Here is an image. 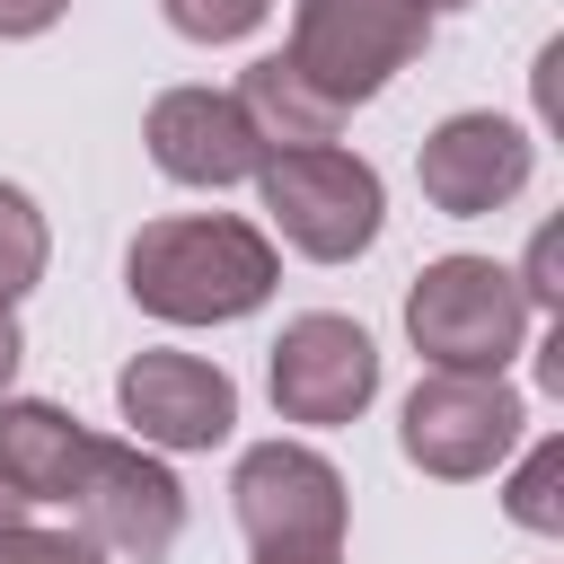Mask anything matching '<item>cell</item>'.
<instances>
[{
  "label": "cell",
  "mask_w": 564,
  "mask_h": 564,
  "mask_svg": "<svg viewBox=\"0 0 564 564\" xmlns=\"http://www.w3.org/2000/svg\"><path fill=\"white\" fill-rule=\"evenodd\" d=\"M141 141H150V167H159V176L212 185V194H220V185H247V176L264 167V150H256V132H247V115H238L229 88H167V97L150 106Z\"/></svg>",
  "instance_id": "obj_11"
},
{
  "label": "cell",
  "mask_w": 564,
  "mask_h": 564,
  "mask_svg": "<svg viewBox=\"0 0 564 564\" xmlns=\"http://www.w3.org/2000/svg\"><path fill=\"white\" fill-rule=\"evenodd\" d=\"M18 361H26V335H18V308L0 300V397H9V379H18Z\"/></svg>",
  "instance_id": "obj_19"
},
{
  "label": "cell",
  "mask_w": 564,
  "mask_h": 564,
  "mask_svg": "<svg viewBox=\"0 0 564 564\" xmlns=\"http://www.w3.org/2000/svg\"><path fill=\"white\" fill-rule=\"evenodd\" d=\"M282 256L256 220L238 212H176L150 220L123 256V291L132 308H150L159 326H238L273 300Z\"/></svg>",
  "instance_id": "obj_1"
},
{
  "label": "cell",
  "mask_w": 564,
  "mask_h": 564,
  "mask_svg": "<svg viewBox=\"0 0 564 564\" xmlns=\"http://www.w3.org/2000/svg\"><path fill=\"white\" fill-rule=\"evenodd\" d=\"M70 511H79V538L123 555V564H167L176 538H185V485L141 441H88Z\"/></svg>",
  "instance_id": "obj_6"
},
{
  "label": "cell",
  "mask_w": 564,
  "mask_h": 564,
  "mask_svg": "<svg viewBox=\"0 0 564 564\" xmlns=\"http://www.w3.org/2000/svg\"><path fill=\"white\" fill-rule=\"evenodd\" d=\"M159 18L185 35V44H238L273 18V0H159Z\"/></svg>",
  "instance_id": "obj_16"
},
{
  "label": "cell",
  "mask_w": 564,
  "mask_h": 564,
  "mask_svg": "<svg viewBox=\"0 0 564 564\" xmlns=\"http://www.w3.org/2000/svg\"><path fill=\"white\" fill-rule=\"evenodd\" d=\"M115 414L141 449H220L238 432V379L203 352H132L115 370Z\"/></svg>",
  "instance_id": "obj_9"
},
{
  "label": "cell",
  "mask_w": 564,
  "mask_h": 564,
  "mask_svg": "<svg viewBox=\"0 0 564 564\" xmlns=\"http://www.w3.org/2000/svg\"><path fill=\"white\" fill-rule=\"evenodd\" d=\"M529 167H538V141L511 115H485V106L476 115H441L423 132V150H414V185L449 220H485V212L520 203L529 194Z\"/></svg>",
  "instance_id": "obj_10"
},
{
  "label": "cell",
  "mask_w": 564,
  "mask_h": 564,
  "mask_svg": "<svg viewBox=\"0 0 564 564\" xmlns=\"http://www.w3.org/2000/svg\"><path fill=\"white\" fill-rule=\"evenodd\" d=\"M432 44V18L414 0H300L282 62L326 97V106H370L397 70H414Z\"/></svg>",
  "instance_id": "obj_4"
},
{
  "label": "cell",
  "mask_w": 564,
  "mask_h": 564,
  "mask_svg": "<svg viewBox=\"0 0 564 564\" xmlns=\"http://www.w3.org/2000/svg\"><path fill=\"white\" fill-rule=\"evenodd\" d=\"M229 511L247 546H344L352 494H344V467L317 458L308 441H256L229 467Z\"/></svg>",
  "instance_id": "obj_7"
},
{
  "label": "cell",
  "mask_w": 564,
  "mask_h": 564,
  "mask_svg": "<svg viewBox=\"0 0 564 564\" xmlns=\"http://www.w3.org/2000/svg\"><path fill=\"white\" fill-rule=\"evenodd\" d=\"M529 300L511 282V264L494 256H432L405 291V335L432 370H476V379H502L520 352H529Z\"/></svg>",
  "instance_id": "obj_2"
},
{
  "label": "cell",
  "mask_w": 564,
  "mask_h": 564,
  "mask_svg": "<svg viewBox=\"0 0 564 564\" xmlns=\"http://www.w3.org/2000/svg\"><path fill=\"white\" fill-rule=\"evenodd\" d=\"M502 511H511L529 538H564V441H555V432H546V441H529V458H520V476H511Z\"/></svg>",
  "instance_id": "obj_15"
},
{
  "label": "cell",
  "mask_w": 564,
  "mask_h": 564,
  "mask_svg": "<svg viewBox=\"0 0 564 564\" xmlns=\"http://www.w3.org/2000/svg\"><path fill=\"white\" fill-rule=\"evenodd\" d=\"M414 9H423V18H441V9H476V0H414Z\"/></svg>",
  "instance_id": "obj_22"
},
{
  "label": "cell",
  "mask_w": 564,
  "mask_h": 564,
  "mask_svg": "<svg viewBox=\"0 0 564 564\" xmlns=\"http://www.w3.org/2000/svg\"><path fill=\"white\" fill-rule=\"evenodd\" d=\"M44 264H53V229H44L35 194L0 176V300L18 308V300H26L35 282H44Z\"/></svg>",
  "instance_id": "obj_14"
},
{
  "label": "cell",
  "mask_w": 564,
  "mask_h": 564,
  "mask_svg": "<svg viewBox=\"0 0 564 564\" xmlns=\"http://www.w3.org/2000/svg\"><path fill=\"white\" fill-rule=\"evenodd\" d=\"M529 441V405L520 388L502 379H476V370H423L405 388V414H397V449L441 476V485H476L494 476L511 449Z\"/></svg>",
  "instance_id": "obj_5"
},
{
  "label": "cell",
  "mask_w": 564,
  "mask_h": 564,
  "mask_svg": "<svg viewBox=\"0 0 564 564\" xmlns=\"http://www.w3.org/2000/svg\"><path fill=\"white\" fill-rule=\"evenodd\" d=\"M238 115H247V132H256V150L264 159H282V150H317V141H335L344 132V106H326L282 53H264V62H247L238 70Z\"/></svg>",
  "instance_id": "obj_13"
},
{
  "label": "cell",
  "mask_w": 564,
  "mask_h": 564,
  "mask_svg": "<svg viewBox=\"0 0 564 564\" xmlns=\"http://www.w3.org/2000/svg\"><path fill=\"white\" fill-rule=\"evenodd\" d=\"M9 529H26V502H18L9 485H0V538H9Z\"/></svg>",
  "instance_id": "obj_21"
},
{
  "label": "cell",
  "mask_w": 564,
  "mask_h": 564,
  "mask_svg": "<svg viewBox=\"0 0 564 564\" xmlns=\"http://www.w3.org/2000/svg\"><path fill=\"white\" fill-rule=\"evenodd\" d=\"M0 564H106V546H88L79 529H9Z\"/></svg>",
  "instance_id": "obj_17"
},
{
  "label": "cell",
  "mask_w": 564,
  "mask_h": 564,
  "mask_svg": "<svg viewBox=\"0 0 564 564\" xmlns=\"http://www.w3.org/2000/svg\"><path fill=\"white\" fill-rule=\"evenodd\" d=\"M62 9H70V0H0V44H26V35H44V26H62Z\"/></svg>",
  "instance_id": "obj_18"
},
{
  "label": "cell",
  "mask_w": 564,
  "mask_h": 564,
  "mask_svg": "<svg viewBox=\"0 0 564 564\" xmlns=\"http://www.w3.org/2000/svg\"><path fill=\"white\" fill-rule=\"evenodd\" d=\"M264 388H273V414H282V423L335 432V423H352V414L379 397V344H370V326H352V317H335V308H308V317H291V326L273 335Z\"/></svg>",
  "instance_id": "obj_8"
},
{
  "label": "cell",
  "mask_w": 564,
  "mask_h": 564,
  "mask_svg": "<svg viewBox=\"0 0 564 564\" xmlns=\"http://www.w3.org/2000/svg\"><path fill=\"white\" fill-rule=\"evenodd\" d=\"M256 564H344V546H256Z\"/></svg>",
  "instance_id": "obj_20"
},
{
  "label": "cell",
  "mask_w": 564,
  "mask_h": 564,
  "mask_svg": "<svg viewBox=\"0 0 564 564\" xmlns=\"http://www.w3.org/2000/svg\"><path fill=\"white\" fill-rule=\"evenodd\" d=\"M88 423L53 397H0V485L35 511V502H70L79 458H88Z\"/></svg>",
  "instance_id": "obj_12"
},
{
  "label": "cell",
  "mask_w": 564,
  "mask_h": 564,
  "mask_svg": "<svg viewBox=\"0 0 564 564\" xmlns=\"http://www.w3.org/2000/svg\"><path fill=\"white\" fill-rule=\"evenodd\" d=\"M256 194H264V220L282 229V247H300L308 264H352L379 247L388 229V185L361 150L344 141H317V150H282L256 167Z\"/></svg>",
  "instance_id": "obj_3"
}]
</instances>
